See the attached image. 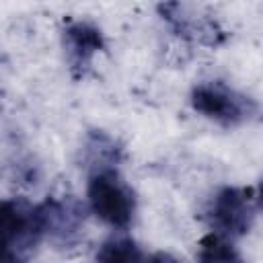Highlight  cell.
I'll use <instances>...</instances> for the list:
<instances>
[{
    "mask_svg": "<svg viewBox=\"0 0 263 263\" xmlns=\"http://www.w3.org/2000/svg\"><path fill=\"white\" fill-rule=\"evenodd\" d=\"M191 105L197 113L222 125L245 123L257 113V103L251 97L238 92L236 88L220 80L197 84L191 90Z\"/></svg>",
    "mask_w": 263,
    "mask_h": 263,
    "instance_id": "obj_2",
    "label": "cell"
},
{
    "mask_svg": "<svg viewBox=\"0 0 263 263\" xmlns=\"http://www.w3.org/2000/svg\"><path fill=\"white\" fill-rule=\"evenodd\" d=\"M97 263H144L140 247L132 238H109L97 253Z\"/></svg>",
    "mask_w": 263,
    "mask_h": 263,
    "instance_id": "obj_8",
    "label": "cell"
},
{
    "mask_svg": "<svg viewBox=\"0 0 263 263\" xmlns=\"http://www.w3.org/2000/svg\"><path fill=\"white\" fill-rule=\"evenodd\" d=\"M35 212L33 205H27L16 199L0 201V245L14 247L25 240H35Z\"/></svg>",
    "mask_w": 263,
    "mask_h": 263,
    "instance_id": "obj_6",
    "label": "cell"
},
{
    "mask_svg": "<svg viewBox=\"0 0 263 263\" xmlns=\"http://www.w3.org/2000/svg\"><path fill=\"white\" fill-rule=\"evenodd\" d=\"M105 47L103 33L90 23L76 21L64 29V49L70 70L76 78L84 76L92 64V58Z\"/></svg>",
    "mask_w": 263,
    "mask_h": 263,
    "instance_id": "obj_4",
    "label": "cell"
},
{
    "mask_svg": "<svg viewBox=\"0 0 263 263\" xmlns=\"http://www.w3.org/2000/svg\"><path fill=\"white\" fill-rule=\"evenodd\" d=\"M259 199L255 187H224L216 193L210 205L212 226L220 236H242L247 234L257 218Z\"/></svg>",
    "mask_w": 263,
    "mask_h": 263,
    "instance_id": "obj_3",
    "label": "cell"
},
{
    "mask_svg": "<svg viewBox=\"0 0 263 263\" xmlns=\"http://www.w3.org/2000/svg\"><path fill=\"white\" fill-rule=\"evenodd\" d=\"M197 263H242V257L226 240V236L212 232V234L203 236L199 242Z\"/></svg>",
    "mask_w": 263,
    "mask_h": 263,
    "instance_id": "obj_7",
    "label": "cell"
},
{
    "mask_svg": "<svg viewBox=\"0 0 263 263\" xmlns=\"http://www.w3.org/2000/svg\"><path fill=\"white\" fill-rule=\"evenodd\" d=\"M148 263H181V261H179L177 257H173L171 253H162V251H160V253L152 255Z\"/></svg>",
    "mask_w": 263,
    "mask_h": 263,
    "instance_id": "obj_10",
    "label": "cell"
},
{
    "mask_svg": "<svg viewBox=\"0 0 263 263\" xmlns=\"http://www.w3.org/2000/svg\"><path fill=\"white\" fill-rule=\"evenodd\" d=\"M88 203L95 216L113 228H127L134 212L136 197L132 187L121 179L117 168L101 166L88 179Z\"/></svg>",
    "mask_w": 263,
    "mask_h": 263,
    "instance_id": "obj_1",
    "label": "cell"
},
{
    "mask_svg": "<svg viewBox=\"0 0 263 263\" xmlns=\"http://www.w3.org/2000/svg\"><path fill=\"white\" fill-rule=\"evenodd\" d=\"M0 263H25V261H23V259L16 255L14 247L0 245Z\"/></svg>",
    "mask_w": 263,
    "mask_h": 263,
    "instance_id": "obj_9",
    "label": "cell"
},
{
    "mask_svg": "<svg viewBox=\"0 0 263 263\" xmlns=\"http://www.w3.org/2000/svg\"><path fill=\"white\" fill-rule=\"evenodd\" d=\"M35 212V228L37 236H53V238H68L74 234L82 222L80 205L72 199H45L39 205H33Z\"/></svg>",
    "mask_w": 263,
    "mask_h": 263,
    "instance_id": "obj_5",
    "label": "cell"
}]
</instances>
